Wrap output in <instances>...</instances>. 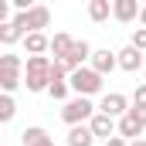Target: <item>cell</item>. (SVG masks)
I'll list each match as a JSON object with an SVG mask.
<instances>
[{"instance_id":"obj_24","label":"cell","mask_w":146,"mask_h":146,"mask_svg":"<svg viewBox=\"0 0 146 146\" xmlns=\"http://www.w3.org/2000/svg\"><path fill=\"white\" fill-rule=\"evenodd\" d=\"M139 24H143V27H146V7H143V10H139Z\"/></svg>"},{"instance_id":"obj_10","label":"cell","mask_w":146,"mask_h":146,"mask_svg":"<svg viewBox=\"0 0 146 146\" xmlns=\"http://www.w3.org/2000/svg\"><path fill=\"white\" fill-rule=\"evenodd\" d=\"M88 126H92L95 139H99V136H106V139H112V133H119V122H115L112 115H106V112H95V119H92Z\"/></svg>"},{"instance_id":"obj_12","label":"cell","mask_w":146,"mask_h":146,"mask_svg":"<svg viewBox=\"0 0 146 146\" xmlns=\"http://www.w3.org/2000/svg\"><path fill=\"white\" fill-rule=\"evenodd\" d=\"M92 68L99 75H109L112 68H119V54H112L109 48H102V51H95L92 54Z\"/></svg>"},{"instance_id":"obj_15","label":"cell","mask_w":146,"mask_h":146,"mask_svg":"<svg viewBox=\"0 0 146 146\" xmlns=\"http://www.w3.org/2000/svg\"><path fill=\"white\" fill-rule=\"evenodd\" d=\"M24 48L31 51V58H37V54H44V51L51 48V37H44V34H27V37H24Z\"/></svg>"},{"instance_id":"obj_4","label":"cell","mask_w":146,"mask_h":146,"mask_svg":"<svg viewBox=\"0 0 146 146\" xmlns=\"http://www.w3.org/2000/svg\"><path fill=\"white\" fill-rule=\"evenodd\" d=\"M21 68H24V61H21L17 54H3V58H0V88H3L7 95L21 85Z\"/></svg>"},{"instance_id":"obj_18","label":"cell","mask_w":146,"mask_h":146,"mask_svg":"<svg viewBox=\"0 0 146 146\" xmlns=\"http://www.w3.org/2000/svg\"><path fill=\"white\" fill-rule=\"evenodd\" d=\"M17 37H27V34H24V31H21V27H17V24H14V21H10V24H3V27H0V41H3V44H14V41H17Z\"/></svg>"},{"instance_id":"obj_6","label":"cell","mask_w":146,"mask_h":146,"mask_svg":"<svg viewBox=\"0 0 146 146\" xmlns=\"http://www.w3.org/2000/svg\"><path fill=\"white\" fill-rule=\"evenodd\" d=\"M146 129V109H129L122 119H119V136L122 139H133L136 143V136Z\"/></svg>"},{"instance_id":"obj_14","label":"cell","mask_w":146,"mask_h":146,"mask_svg":"<svg viewBox=\"0 0 146 146\" xmlns=\"http://www.w3.org/2000/svg\"><path fill=\"white\" fill-rule=\"evenodd\" d=\"M72 48H75V41H72L68 34H54V37H51V51H54V61L68 58V54H72Z\"/></svg>"},{"instance_id":"obj_23","label":"cell","mask_w":146,"mask_h":146,"mask_svg":"<svg viewBox=\"0 0 146 146\" xmlns=\"http://www.w3.org/2000/svg\"><path fill=\"white\" fill-rule=\"evenodd\" d=\"M106 146H129V143H126L122 136H112V139H106Z\"/></svg>"},{"instance_id":"obj_1","label":"cell","mask_w":146,"mask_h":146,"mask_svg":"<svg viewBox=\"0 0 146 146\" xmlns=\"http://www.w3.org/2000/svg\"><path fill=\"white\" fill-rule=\"evenodd\" d=\"M51 68H54V61H48L44 54L27 58V65H24V82H27V92H44V88H51Z\"/></svg>"},{"instance_id":"obj_19","label":"cell","mask_w":146,"mask_h":146,"mask_svg":"<svg viewBox=\"0 0 146 146\" xmlns=\"http://www.w3.org/2000/svg\"><path fill=\"white\" fill-rule=\"evenodd\" d=\"M14 112H17L14 99H10V95H3V99H0V122H10V119H14Z\"/></svg>"},{"instance_id":"obj_25","label":"cell","mask_w":146,"mask_h":146,"mask_svg":"<svg viewBox=\"0 0 146 146\" xmlns=\"http://www.w3.org/2000/svg\"><path fill=\"white\" fill-rule=\"evenodd\" d=\"M37 146H54V139H51V136H48V139H44V143H37Z\"/></svg>"},{"instance_id":"obj_9","label":"cell","mask_w":146,"mask_h":146,"mask_svg":"<svg viewBox=\"0 0 146 146\" xmlns=\"http://www.w3.org/2000/svg\"><path fill=\"white\" fill-rule=\"evenodd\" d=\"M146 65V54L143 51H139V48H133V44H129V48H122V51H119V68H122V72H139V68H143Z\"/></svg>"},{"instance_id":"obj_7","label":"cell","mask_w":146,"mask_h":146,"mask_svg":"<svg viewBox=\"0 0 146 146\" xmlns=\"http://www.w3.org/2000/svg\"><path fill=\"white\" fill-rule=\"evenodd\" d=\"M92 54H95V51H92V44H88V41H75L72 54H68V58H61V65H65L68 75H72V72H78V68H82V61H85V58H92Z\"/></svg>"},{"instance_id":"obj_5","label":"cell","mask_w":146,"mask_h":146,"mask_svg":"<svg viewBox=\"0 0 146 146\" xmlns=\"http://www.w3.org/2000/svg\"><path fill=\"white\" fill-rule=\"evenodd\" d=\"M48 21H51V10L48 7H31L27 14H17L14 17V24L24 34H41V27H48Z\"/></svg>"},{"instance_id":"obj_2","label":"cell","mask_w":146,"mask_h":146,"mask_svg":"<svg viewBox=\"0 0 146 146\" xmlns=\"http://www.w3.org/2000/svg\"><path fill=\"white\" fill-rule=\"evenodd\" d=\"M68 85H72L75 95H95V92H102V75L95 72V68H78V72L68 75Z\"/></svg>"},{"instance_id":"obj_20","label":"cell","mask_w":146,"mask_h":146,"mask_svg":"<svg viewBox=\"0 0 146 146\" xmlns=\"http://www.w3.org/2000/svg\"><path fill=\"white\" fill-rule=\"evenodd\" d=\"M68 88H72V85H68V82H51V88H48V95H51V99H58V102H61V99H68Z\"/></svg>"},{"instance_id":"obj_16","label":"cell","mask_w":146,"mask_h":146,"mask_svg":"<svg viewBox=\"0 0 146 146\" xmlns=\"http://www.w3.org/2000/svg\"><path fill=\"white\" fill-rule=\"evenodd\" d=\"M109 14H112V3H109V0H92V3H88V17H92L95 24H102Z\"/></svg>"},{"instance_id":"obj_26","label":"cell","mask_w":146,"mask_h":146,"mask_svg":"<svg viewBox=\"0 0 146 146\" xmlns=\"http://www.w3.org/2000/svg\"><path fill=\"white\" fill-rule=\"evenodd\" d=\"M129 146H146V139H136V143H129Z\"/></svg>"},{"instance_id":"obj_11","label":"cell","mask_w":146,"mask_h":146,"mask_svg":"<svg viewBox=\"0 0 146 146\" xmlns=\"http://www.w3.org/2000/svg\"><path fill=\"white\" fill-rule=\"evenodd\" d=\"M139 10H143V7H139L136 0H115V3H112V17H115V21H122V24L136 21V17H139Z\"/></svg>"},{"instance_id":"obj_3","label":"cell","mask_w":146,"mask_h":146,"mask_svg":"<svg viewBox=\"0 0 146 146\" xmlns=\"http://www.w3.org/2000/svg\"><path fill=\"white\" fill-rule=\"evenodd\" d=\"M61 119H65L68 126H85V119L92 122V119H95V106H92V99L78 95V99H72V102H65Z\"/></svg>"},{"instance_id":"obj_22","label":"cell","mask_w":146,"mask_h":146,"mask_svg":"<svg viewBox=\"0 0 146 146\" xmlns=\"http://www.w3.org/2000/svg\"><path fill=\"white\" fill-rule=\"evenodd\" d=\"M133 48H139V51H146V27H139V31L133 34Z\"/></svg>"},{"instance_id":"obj_21","label":"cell","mask_w":146,"mask_h":146,"mask_svg":"<svg viewBox=\"0 0 146 146\" xmlns=\"http://www.w3.org/2000/svg\"><path fill=\"white\" fill-rule=\"evenodd\" d=\"M133 109H146V85H136V95H133Z\"/></svg>"},{"instance_id":"obj_17","label":"cell","mask_w":146,"mask_h":146,"mask_svg":"<svg viewBox=\"0 0 146 146\" xmlns=\"http://www.w3.org/2000/svg\"><path fill=\"white\" fill-rule=\"evenodd\" d=\"M21 139H24V146H37L48 139V129H41V126H27L24 133H21Z\"/></svg>"},{"instance_id":"obj_8","label":"cell","mask_w":146,"mask_h":146,"mask_svg":"<svg viewBox=\"0 0 146 146\" xmlns=\"http://www.w3.org/2000/svg\"><path fill=\"white\" fill-rule=\"evenodd\" d=\"M99 112H106V115H126L129 112V99L122 95V92H109L106 99H102V106H99Z\"/></svg>"},{"instance_id":"obj_13","label":"cell","mask_w":146,"mask_h":146,"mask_svg":"<svg viewBox=\"0 0 146 146\" xmlns=\"http://www.w3.org/2000/svg\"><path fill=\"white\" fill-rule=\"evenodd\" d=\"M92 143H95L92 126H72L68 129V146H92Z\"/></svg>"}]
</instances>
